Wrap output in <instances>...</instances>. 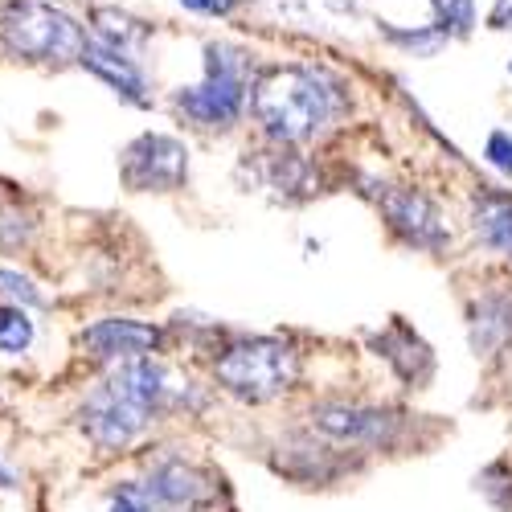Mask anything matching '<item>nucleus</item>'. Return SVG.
Listing matches in <instances>:
<instances>
[{
    "instance_id": "27",
    "label": "nucleus",
    "mask_w": 512,
    "mask_h": 512,
    "mask_svg": "<svg viewBox=\"0 0 512 512\" xmlns=\"http://www.w3.org/2000/svg\"><path fill=\"white\" fill-rule=\"evenodd\" d=\"M508 74H512V62H508Z\"/></svg>"
},
{
    "instance_id": "18",
    "label": "nucleus",
    "mask_w": 512,
    "mask_h": 512,
    "mask_svg": "<svg viewBox=\"0 0 512 512\" xmlns=\"http://www.w3.org/2000/svg\"><path fill=\"white\" fill-rule=\"evenodd\" d=\"M381 33H386L390 41H398V46L414 50V54H435V50H443L447 41H451V37H447L439 25H422V29H394V25L381 21Z\"/></svg>"
},
{
    "instance_id": "23",
    "label": "nucleus",
    "mask_w": 512,
    "mask_h": 512,
    "mask_svg": "<svg viewBox=\"0 0 512 512\" xmlns=\"http://www.w3.org/2000/svg\"><path fill=\"white\" fill-rule=\"evenodd\" d=\"M111 512H152V508L144 504V496H140L136 488H123V492L111 500Z\"/></svg>"
},
{
    "instance_id": "15",
    "label": "nucleus",
    "mask_w": 512,
    "mask_h": 512,
    "mask_svg": "<svg viewBox=\"0 0 512 512\" xmlns=\"http://www.w3.org/2000/svg\"><path fill=\"white\" fill-rule=\"evenodd\" d=\"M472 340H476V349H484V353L504 349L512 340V300H500V295L484 300L476 308V320H472Z\"/></svg>"
},
{
    "instance_id": "25",
    "label": "nucleus",
    "mask_w": 512,
    "mask_h": 512,
    "mask_svg": "<svg viewBox=\"0 0 512 512\" xmlns=\"http://www.w3.org/2000/svg\"><path fill=\"white\" fill-rule=\"evenodd\" d=\"M0 283H9V291H17V295H25V300H33L37 304V291L21 279V275H13V271H0Z\"/></svg>"
},
{
    "instance_id": "14",
    "label": "nucleus",
    "mask_w": 512,
    "mask_h": 512,
    "mask_svg": "<svg viewBox=\"0 0 512 512\" xmlns=\"http://www.w3.org/2000/svg\"><path fill=\"white\" fill-rule=\"evenodd\" d=\"M263 181L271 189H279L283 197H312L316 189V177H312V164L304 156H291V152H275L267 164H263Z\"/></svg>"
},
{
    "instance_id": "3",
    "label": "nucleus",
    "mask_w": 512,
    "mask_h": 512,
    "mask_svg": "<svg viewBox=\"0 0 512 512\" xmlns=\"http://www.w3.org/2000/svg\"><path fill=\"white\" fill-rule=\"evenodd\" d=\"M213 373H218V386L226 394L242 402H271L300 381V357L283 340L254 336L230 345L213 365Z\"/></svg>"
},
{
    "instance_id": "26",
    "label": "nucleus",
    "mask_w": 512,
    "mask_h": 512,
    "mask_svg": "<svg viewBox=\"0 0 512 512\" xmlns=\"http://www.w3.org/2000/svg\"><path fill=\"white\" fill-rule=\"evenodd\" d=\"M0 484H9V476H5V472H0Z\"/></svg>"
},
{
    "instance_id": "19",
    "label": "nucleus",
    "mask_w": 512,
    "mask_h": 512,
    "mask_svg": "<svg viewBox=\"0 0 512 512\" xmlns=\"http://www.w3.org/2000/svg\"><path fill=\"white\" fill-rule=\"evenodd\" d=\"M33 340V324L17 308H0V349L5 353H25Z\"/></svg>"
},
{
    "instance_id": "22",
    "label": "nucleus",
    "mask_w": 512,
    "mask_h": 512,
    "mask_svg": "<svg viewBox=\"0 0 512 512\" xmlns=\"http://www.w3.org/2000/svg\"><path fill=\"white\" fill-rule=\"evenodd\" d=\"M181 5L189 9V13H205V17H226V13H234L242 0H181Z\"/></svg>"
},
{
    "instance_id": "16",
    "label": "nucleus",
    "mask_w": 512,
    "mask_h": 512,
    "mask_svg": "<svg viewBox=\"0 0 512 512\" xmlns=\"http://www.w3.org/2000/svg\"><path fill=\"white\" fill-rule=\"evenodd\" d=\"M398 336H402V349L394 345V336H390V332H386V336H377L373 345L381 349V357H386L406 381H422L426 373H431V353H426L422 340H418L414 332H406L402 324H398Z\"/></svg>"
},
{
    "instance_id": "13",
    "label": "nucleus",
    "mask_w": 512,
    "mask_h": 512,
    "mask_svg": "<svg viewBox=\"0 0 512 512\" xmlns=\"http://www.w3.org/2000/svg\"><path fill=\"white\" fill-rule=\"evenodd\" d=\"M91 25H95V33H99L103 46H111V50H119V54L140 50L144 41L152 37V29H148L140 17L123 13V9H95V13H91Z\"/></svg>"
},
{
    "instance_id": "20",
    "label": "nucleus",
    "mask_w": 512,
    "mask_h": 512,
    "mask_svg": "<svg viewBox=\"0 0 512 512\" xmlns=\"http://www.w3.org/2000/svg\"><path fill=\"white\" fill-rule=\"evenodd\" d=\"M484 156L500 168V173H508V177H512V136H508V132H492V136H488Z\"/></svg>"
},
{
    "instance_id": "21",
    "label": "nucleus",
    "mask_w": 512,
    "mask_h": 512,
    "mask_svg": "<svg viewBox=\"0 0 512 512\" xmlns=\"http://www.w3.org/2000/svg\"><path fill=\"white\" fill-rule=\"evenodd\" d=\"M29 234V222L13 209H0V246H17Z\"/></svg>"
},
{
    "instance_id": "2",
    "label": "nucleus",
    "mask_w": 512,
    "mask_h": 512,
    "mask_svg": "<svg viewBox=\"0 0 512 512\" xmlns=\"http://www.w3.org/2000/svg\"><path fill=\"white\" fill-rule=\"evenodd\" d=\"M181 398H185V386L173 381V373L164 365L148 357H127L119 373L87 398L82 426H87V435L99 447H127L148 426L152 410Z\"/></svg>"
},
{
    "instance_id": "11",
    "label": "nucleus",
    "mask_w": 512,
    "mask_h": 512,
    "mask_svg": "<svg viewBox=\"0 0 512 512\" xmlns=\"http://www.w3.org/2000/svg\"><path fill=\"white\" fill-rule=\"evenodd\" d=\"M148 492H152L160 504L193 508V504H205V500L213 496V480L201 472V467L185 463V459H168V463H160L156 472H152Z\"/></svg>"
},
{
    "instance_id": "6",
    "label": "nucleus",
    "mask_w": 512,
    "mask_h": 512,
    "mask_svg": "<svg viewBox=\"0 0 512 512\" xmlns=\"http://www.w3.org/2000/svg\"><path fill=\"white\" fill-rule=\"evenodd\" d=\"M119 173L136 193H173L189 177V152L173 136H140L127 144Z\"/></svg>"
},
{
    "instance_id": "5",
    "label": "nucleus",
    "mask_w": 512,
    "mask_h": 512,
    "mask_svg": "<svg viewBox=\"0 0 512 512\" xmlns=\"http://www.w3.org/2000/svg\"><path fill=\"white\" fill-rule=\"evenodd\" d=\"M250 66L230 46H205V82L177 91V111H185L197 127H234L246 111Z\"/></svg>"
},
{
    "instance_id": "1",
    "label": "nucleus",
    "mask_w": 512,
    "mask_h": 512,
    "mask_svg": "<svg viewBox=\"0 0 512 512\" xmlns=\"http://www.w3.org/2000/svg\"><path fill=\"white\" fill-rule=\"evenodd\" d=\"M250 111L279 148H300L340 119L345 91L316 66H271L250 82Z\"/></svg>"
},
{
    "instance_id": "12",
    "label": "nucleus",
    "mask_w": 512,
    "mask_h": 512,
    "mask_svg": "<svg viewBox=\"0 0 512 512\" xmlns=\"http://www.w3.org/2000/svg\"><path fill=\"white\" fill-rule=\"evenodd\" d=\"M472 230L484 246H492L496 254L512 263V197L504 193H480L472 205Z\"/></svg>"
},
{
    "instance_id": "8",
    "label": "nucleus",
    "mask_w": 512,
    "mask_h": 512,
    "mask_svg": "<svg viewBox=\"0 0 512 512\" xmlns=\"http://www.w3.org/2000/svg\"><path fill=\"white\" fill-rule=\"evenodd\" d=\"M312 426L320 435L336 439V443H353V447H381L390 443L398 431V418L386 410H365V406H340V402H324L312 410Z\"/></svg>"
},
{
    "instance_id": "4",
    "label": "nucleus",
    "mask_w": 512,
    "mask_h": 512,
    "mask_svg": "<svg viewBox=\"0 0 512 512\" xmlns=\"http://www.w3.org/2000/svg\"><path fill=\"white\" fill-rule=\"evenodd\" d=\"M0 37H5V50L25 62L66 66V62H78L82 50H87L82 25L70 13L54 9V5H37V0L13 5L5 13V21H0Z\"/></svg>"
},
{
    "instance_id": "10",
    "label": "nucleus",
    "mask_w": 512,
    "mask_h": 512,
    "mask_svg": "<svg viewBox=\"0 0 512 512\" xmlns=\"http://www.w3.org/2000/svg\"><path fill=\"white\" fill-rule=\"evenodd\" d=\"M82 66H87L91 74H99L107 87L115 91V95H123L127 103H136V107H148V82H144V74H140V66L127 58V54H119V50H111V46H103V41H87V50H82V58H78Z\"/></svg>"
},
{
    "instance_id": "7",
    "label": "nucleus",
    "mask_w": 512,
    "mask_h": 512,
    "mask_svg": "<svg viewBox=\"0 0 512 512\" xmlns=\"http://www.w3.org/2000/svg\"><path fill=\"white\" fill-rule=\"evenodd\" d=\"M377 205H381L390 230L402 242H410L418 250H443L451 242V230L443 222V213L435 209V201L426 193H418V189H386L377 197Z\"/></svg>"
},
{
    "instance_id": "24",
    "label": "nucleus",
    "mask_w": 512,
    "mask_h": 512,
    "mask_svg": "<svg viewBox=\"0 0 512 512\" xmlns=\"http://www.w3.org/2000/svg\"><path fill=\"white\" fill-rule=\"evenodd\" d=\"M488 25L492 29H512V0H496L492 13H488Z\"/></svg>"
},
{
    "instance_id": "17",
    "label": "nucleus",
    "mask_w": 512,
    "mask_h": 512,
    "mask_svg": "<svg viewBox=\"0 0 512 512\" xmlns=\"http://www.w3.org/2000/svg\"><path fill=\"white\" fill-rule=\"evenodd\" d=\"M435 9V25L447 37H467L476 25V0H431Z\"/></svg>"
},
{
    "instance_id": "9",
    "label": "nucleus",
    "mask_w": 512,
    "mask_h": 512,
    "mask_svg": "<svg viewBox=\"0 0 512 512\" xmlns=\"http://www.w3.org/2000/svg\"><path fill=\"white\" fill-rule=\"evenodd\" d=\"M82 345L103 361H127V357H144L160 349V328L140 320H99L82 332Z\"/></svg>"
}]
</instances>
